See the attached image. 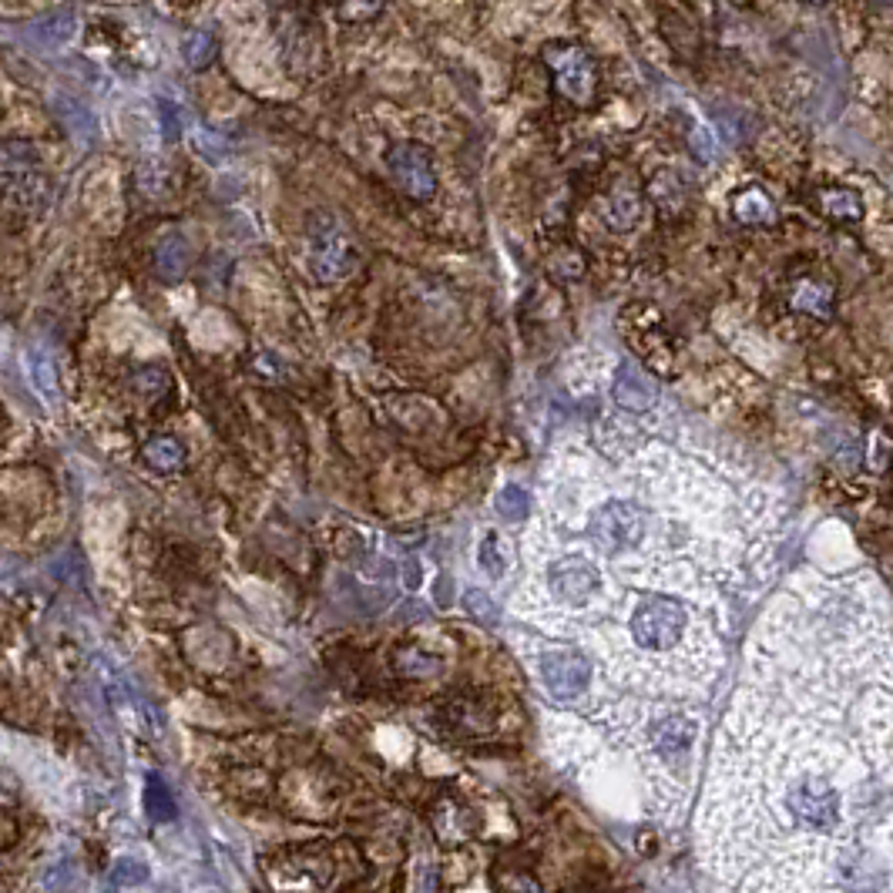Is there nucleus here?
<instances>
[{"label":"nucleus","mask_w":893,"mask_h":893,"mask_svg":"<svg viewBox=\"0 0 893 893\" xmlns=\"http://www.w3.org/2000/svg\"><path fill=\"white\" fill-rule=\"evenodd\" d=\"M699 833L729 893H893V618L870 578L769 608Z\"/></svg>","instance_id":"1"},{"label":"nucleus","mask_w":893,"mask_h":893,"mask_svg":"<svg viewBox=\"0 0 893 893\" xmlns=\"http://www.w3.org/2000/svg\"><path fill=\"white\" fill-rule=\"evenodd\" d=\"M51 179L41 169L38 148L31 141H4L0 145V199L14 212L41 215L51 205Z\"/></svg>","instance_id":"2"},{"label":"nucleus","mask_w":893,"mask_h":893,"mask_svg":"<svg viewBox=\"0 0 893 893\" xmlns=\"http://www.w3.org/2000/svg\"><path fill=\"white\" fill-rule=\"evenodd\" d=\"M306 259L319 283H343L357 273L360 253L350 228L333 212H312L306 219Z\"/></svg>","instance_id":"3"},{"label":"nucleus","mask_w":893,"mask_h":893,"mask_svg":"<svg viewBox=\"0 0 893 893\" xmlns=\"http://www.w3.org/2000/svg\"><path fill=\"white\" fill-rule=\"evenodd\" d=\"M544 67L554 74V92L575 108H592L598 95V64L582 44H548L541 54Z\"/></svg>","instance_id":"4"},{"label":"nucleus","mask_w":893,"mask_h":893,"mask_svg":"<svg viewBox=\"0 0 893 893\" xmlns=\"http://www.w3.org/2000/svg\"><path fill=\"white\" fill-rule=\"evenodd\" d=\"M386 172L393 185L414 202H430L437 195V161L424 141H393L386 148Z\"/></svg>","instance_id":"5"},{"label":"nucleus","mask_w":893,"mask_h":893,"mask_svg":"<svg viewBox=\"0 0 893 893\" xmlns=\"http://www.w3.org/2000/svg\"><path fill=\"white\" fill-rule=\"evenodd\" d=\"M544 689L561 699V702H575L588 685H592V659L585 652H544L538 662Z\"/></svg>","instance_id":"6"},{"label":"nucleus","mask_w":893,"mask_h":893,"mask_svg":"<svg viewBox=\"0 0 893 893\" xmlns=\"http://www.w3.org/2000/svg\"><path fill=\"white\" fill-rule=\"evenodd\" d=\"M612 396L621 411L628 414H648L659 403V386L652 383L638 363L631 360H621L618 363V373H615V383H612Z\"/></svg>","instance_id":"7"},{"label":"nucleus","mask_w":893,"mask_h":893,"mask_svg":"<svg viewBox=\"0 0 893 893\" xmlns=\"http://www.w3.org/2000/svg\"><path fill=\"white\" fill-rule=\"evenodd\" d=\"M192 269V242L182 232H172L155 249V276L161 283H182Z\"/></svg>","instance_id":"8"},{"label":"nucleus","mask_w":893,"mask_h":893,"mask_svg":"<svg viewBox=\"0 0 893 893\" xmlns=\"http://www.w3.org/2000/svg\"><path fill=\"white\" fill-rule=\"evenodd\" d=\"M602 222L615 232V235H625L631 232L638 222H641V192L631 189V185H615L602 205Z\"/></svg>","instance_id":"9"},{"label":"nucleus","mask_w":893,"mask_h":893,"mask_svg":"<svg viewBox=\"0 0 893 893\" xmlns=\"http://www.w3.org/2000/svg\"><path fill=\"white\" fill-rule=\"evenodd\" d=\"M786 306L793 312L814 316V319H830L833 316V289L820 279H796L789 286Z\"/></svg>","instance_id":"10"},{"label":"nucleus","mask_w":893,"mask_h":893,"mask_svg":"<svg viewBox=\"0 0 893 893\" xmlns=\"http://www.w3.org/2000/svg\"><path fill=\"white\" fill-rule=\"evenodd\" d=\"M645 195H648V202H652L662 215H679L689 205L685 182L672 169H656L652 179H648V185H645Z\"/></svg>","instance_id":"11"},{"label":"nucleus","mask_w":893,"mask_h":893,"mask_svg":"<svg viewBox=\"0 0 893 893\" xmlns=\"http://www.w3.org/2000/svg\"><path fill=\"white\" fill-rule=\"evenodd\" d=\"M729 209H733V219L743 225H773L776 222V202L759 185L740 189L733 199H729Z\"/></svg>","instance_id":"12"},{"label":"nucleus","mask_w":893,"mask_h":893,"mask_svg":"<svg viewBox=\"0 0 893 893\" xmlns=\"http://www.w3.org/2000/svg\"><path fill=\"white\" fill-rule=\"evenodd\" d=\"M817 202H820V212L833 222H860L863 219V199L860 192L853 189H843V185H833V189H820L817 192Z\"/></svg>","instance_id":"13"},{"label":"nucleus","mask_w":893,"mask_h":893,"mask_svg":"<svg viewBox=\"0 0 893 893\" xmlns=\"http://www.w3.org/2000/svg\"><path fill=\"white\" fill-rule=\"evenodd\" d=\"M141 454H145V464L161 470V474H172V470H179L185 464V447L176 437H166V434L151 437Z\"/></svg>","instance_id":"14"},{"label":"nucleus","mask_w":893,"mask_h":893,"mask_svg":"<svg viewBox=\"0 0 893 893\" xmlns=\"http://www.w3.org/2000/svg\"><path fill=\"white\" fill-rule=\"evenodd\" d=\"M28 370H31V383L38 386V393H41L47 403H57V400H61V383H57V366H54L51 353L31 350Z\"/></svg>","instance_id":"15"},{"label":"nucleus","mask_w":893,"mask_h":893,"mask_svg":"<svg viewBox=\"0 0 893 893\" xmlns=\"http://www.w3.org/2000/svg\"><path fill=\"white\" fill-rule=\"evenodd\" d=\"M182 57L192 71H205L212 67V61L219 57V38L209 31H189L182 41Z\"/></svg>","instance_id":"16"},{"label":"nucleus","mask_w":893,"mask_h":893,"mask_svg":"<svg viewBox=\"0 0 893 893\" xmlns=\"http://www.w3.org/2000/svg\"><path fill=\"white\" fill-rule=\"evenodd\" d=\"M77 31V21L71 11H57V14H47L34 24V38L44 44V47H61L74 38Z\"/></svg>","instance_id":"17"},{"label":"nucleus","mask_w":893,"mask_h":893,"mask_svg":"<svg viewBox=\"0 0 893 893\" xmlns=\"http://www.w3.org/2000/svg\"><path fill=\"white\" fill-rule=\"evenodd\" d=\"M145 809H148L151 820H161V823L176 817V799H172L169 786L161 783L158 776H151L148 786H145Z\"/></svg>","instance_id":"18"},{"label":"nucleus","mask_w":893,"mask_h":893,"mask_svg":"<svg viewBox=\"0 0 893 893\" xmlns=\"http://www.w3.org/2000/svg\"><path fill=\"white\" fill-rule=\"evenodd\" d=\"M548 273L557 279V283H578L585 276V259L578 249H557L551 259H548Z\"/></svg>","instance_id":"19"},{"label":"nucleus","mask_w":893,"mask_h":893,"mask_svg":"<svg viewBox=\"0 0 893 893\" xmlns=\"http://www.w3.org/2000/svg\"><path fill=\"white\" fill-rule=\"evenodd\" d=\"M498 514L508 521H524L531 514V495L518 483H508L504 491L498 495Z\"/></svg>","instance_id":"20"},{"label":"nucleus","mask_w":893,"mask_h":893,"mask_svg":"<svg viewBox=\"0 0 893 893\" xmlns=\"http://www.w3.org/2000/svg\"><path fill=\"white\" fill-rule=\"evenodd\" d=\"M386 8V0H337V18L343 24H366Z\"/></svg>","instance_id":"21"},{"label":"nucleus","mask_w":893,"mask_h":893,"mask_svg":"<svg viewBox=\"0 0 893 893\" xmlns=\"http://www.w3.org/2000/svg\"><path fill=\"white\" fill-rule=\"evenodd\" d=\"M396 669L411 679H427V676L440 672V662L427 659L424 652H414V648H403V652H396Z\"/></svg>","instance_id":"22"},{"label":"nucleus","mask_w":893,"mask_h":893,"mask_svg":"<svg viewBox=\"0 0 893 893\" xmlns=\"http://www.w3.org/2000/svg\"><path fill=\"white\" fill-rule=\"evenodd\" d=\"M131 386H135L138 393H145V396H158L161 390H169V373H166V366L148 363V366H141V370H135Z\"/></svg>","instance_id":"23"},{"label":"nucleus","mask_w":893,"mask_h":893,"mask_svg":"<svg viewBox=\"0 0 893 893\" xmlns=\"http://www.w3.org/2000/svg\"><path fill=\"white\" fill-rule=\"evenodd\" d=\"M192 148L205 158V161H222L228 155V141L219 135V131H209V128H195L192 131Z\"/></svg>","instance_id":"24"},{"label":"nucleus","mask_w":893,"mask_h":893,"mask_svg":"<svg viewBox=\"0 0 893 893\" xmlns=\"http://www.w3.org/2000/svg\"><path fill=\"white\" fill-rule=\"evenodd\" d=\"M685 141H689V151H692L699 161H715V155H719V141H715V131H712V128H705V125H692V128H689V135H685Z\"/></svg>","instance_id":"25"},{"label":"nucleus","mask_w":893,"mask_h":893,"mask_svg":"<svg viewBox=\"0 0 893 893\" xmlns=\"http://www.w3.org/2000/svg\"><path fill=\"white\" fill-rule=\"evenodd\" d=\"M464 602H467V612H470L474 618H480V621H487V625L498 621V608H495V602L487 598L483 592H467Z\"/></svg>","instance_id":"26"},{"label":"nucleus","mask_w":893,"mask_h":893,"mask_svg":"<svg viewBox=\"0 0 893 893\" xmlns=\"http://www.w3.org/2000/svg\"><path fill=\"white\" fill-rule=\"evenodd\" d=\"M480 564L487 567V575H501L504 572V557H501V544L498 538L491 534L483 544H480Z\"/></svg>","instance_id":"27"},{"label":"nucleus","mask_w":893,"mask_h":893,"mask_svg":"<svg viewBox=\"0 0 893 893\" xmlns=\"http://www.w3.org/2000/svg\"><path fill=\"white\" fill-rule=\"evenodd\" d=\"M115 876H118L121 883H141L148 873H145V867H141V863H128V860H125V863H118Z\"/></svg>","instance_id":"28"},{"label":"nucleus","mask_w":893,"mask_h":893,"mask_svg":"<svg viewBox=\"0 0 893 893\" xmlns=\"http://www.w3.org/2000/svg\"><path fill=\"white\" fill-rule=\"evenodd\" d=\"M806 4H827V0H806Z\"/></svg>","instance_id":"29"},{"label":"nucleus","mask_w":893,"mask_h":893,"mask_svg":"<svg viewBox=\"0 0 893 893\" xmlns=\"http://www.w3.org/2000/svg\"><path fill=\"white\" fill-rule=\"evenodd\" d=\"M880 4H893V0H880Z\"/></svg>","instance_id":"30"}]
</instances>
